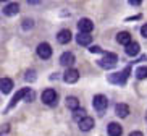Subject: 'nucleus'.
I'll list each match as a JSON object with an SVG mask.
<instances>
[{"mask_svg":"<svg viewBox=\"0 0 147 136\" xmlns=\"http://www.w3.org/2000/svg\"><path fill=\"white\" fill-rule=\"evenodd\" d=\"M128 75H129V66H126L123 71L120 73H113V75L108 76V81L110 83H115V84H125L126 79H128Z\"/></svg>","mask_w":147,"mask_h":136,"instance_id":"obj_1","label":"nucleus"},{"mask_svg":"<svg viewBox=\"0 0 147 136\" xmlns=\"http://www.w3.org/2000/svg\"><path fill=\"white\" fill-rule=\"evenodd\" d=\"M117 60H118V57L115 53H104V57L99 60V65L104 66V68H113L117 65Z\"/></svg>","mask_w":147,"mask_h":136,"instance_id":"obj_2","label":"nucleus"},{"mask_svg":"<svg viewBox=\"0 0 147 136\" xmlns=\"http://www.w3.org/2000/svg\"><path fill=\"white\" fill-rule=\"evenodd\" d=\"M57 99H58V96H57V92L53 89H45L42 92V102L47 104V106H55Z\"/></svg>","mask_w":147,"mask_h":136,"instance_id":"obj_3","label":"nucleus"},{"mask_svg":"<svg viewBox=\"0 0 147 136\" xmlns=\"http://www.w3.org/2000/svg\"><path fill=\"white\" fill-rule=\"evenodd\" d=\"M92 106H94L95 110H105L108 106V99L105 96H102V94H97L94 97V101H92Z\"/></svg>","mask_w":147,"mask_h":136,"instance_id":"obj_4","label":"nucleus"},{"mask_svg":"<svg viewBox=\"0 0 147 136\" xmlns=\"http://www.w3.org/2000/svg\"><path fill=\"white\" fill-rule=\"evenodd\" d=\"M78 29H79V32L89 34V32L94 29V24H92V21L89 20V18H81V20L78 21Z\"/></svg>","mask_w":147,"mask_h":136,"instance_id":"obj_5","label":"nucleus"},{"mask_svg":"<svg viewBox=\"0 0 147 136\" xmlns=\"http://www.w3.org/2000/svg\"><path fill=\"white\" fill-rule=\"evenodd\" d=\"M37 55L40 58H49L52 55V47L47 44V42H42V44L37 45Z\"/></svg>","mask_w":147,"mask_h":136,"instance_id":"obj_6","label":"nucleus"},{"mask_svg":"<svg viewBox=\"0 0 147 136\" xmlns=\"http://www.w3.org/2000/svg\"><path fill=\"white\" fill-rule=\"evenodd\" d=\"M63 79L66 83H76L79 79V71L74 70V68H68V70L63 73Z\"/></svg>","mask_w":147,"mask_h":136,"instance_id":"obj_7","label":"nucleus"},{"mask_svg":"<svg viewBox=\"0 0 147 136\" xmlns=\"http://www.w3.org/2000/svg\"><path fill=\"white\" fill-rule=\"evenodd\" d=\"M13 89V81L10 78H2L0 79V91L3 92V94H8L10 91Z\"/></svg>","mask_w":147,"mask_h":136,"instance_id":"obj_8","label":"nucleus"},{"mask_svg":"<svg viewBox=\"0 0 147 136\" xmlns=\"http://www.w3.org/2000/svg\"><path fill=\"white\" fill-rule=\"evenodd\" d=\"M57 41L60 42V44H68L69 41H71V31L69 29H61L57 36Z\"/></svg>","mask_w":147,"mask_h":136,"instance_id":"obj_9","label":"nucleus"},{"mask_svg":"<svg viewBox=\"0 0 147 136\" xmlns=\"http://www.w3.org/2000/svg\"><path fill=\"white\" fill-rule=\"evenodd\" d=\"M60 63L63 66H66V68H69V66L74 63V55L71 52H65L63 55L60 57Z\"/></svg>","mask_w":147,"mask_h":136,"instance_id":"obj_10","label":"nucleus"},{"mask_svg":"<svg viewBox=\"0 0 147 136\" xmlns=\"http://www.w3.org/2000/svg\"><path fill=\"white\" fill-rule=\"evenodd\" d=\"M76 42L79 45H89L92 42V36L91 34H86V32H79L76 36Z\"/></svg>","mask_w":147,"mask_h":136,"instance_id":"obj_11","label":"nucleus"},{"mask_svg":"<svg viewBox=\"0 0 147 136\" xmlns=\"http://www.w3.org/2000/svg\"><path fill=\"white\" fill-rule=\"evenodd\" d=\"M92 127H94V118H91V117H86L84 120L79 122V130L81 131H89V130H92Z\"/></svg>","mask_w":147,"mask_h":136,"instance_id":"obj_12","label":"nucleus"},{"mask_svg":"<svg viewBox=\"0 0 147 136\" xmlns=\"http://www.w3.org/2000/svg\"><path fill=\"white\" fill-rule=\"evenodd\" d=\"M115 114H117L118 117H121V118H125V117H128V114H129V107L126 106V104H117V106H115Z\"/></svg>","mask_w":147,"mask_h":136,"instance_id":"obj_13","label":"nucleus"},{"mask_svg":"<svg viewBox=\"0 0 147 136\" xmlns=\"http://www.w3.org/2000/svg\"><path fill=\"white\" fill-rule=\"evenodd\" d=\"M108 136H121V133H123V130H121V127L118 125V123L112 122L110 125H108Z\"/></svg>","mask_w":147,"mask_h":136,"instance_id":"obj_14","label":"nucleus"},{"mask_svg":"<svg viewBox=\"0 0 147 136\" xmlns=\"http://www.w3.org/2000/svg\"><path fill=\"white\" fill-rule=\"evenodd\" d=\"M18 12H20V5L18 3H8L3 8V13L7 15V16H13V15H16Z\"/></svg>","mask_w":147,"mask_h":136,"instance_id":"obj_15","label":"nucleus"},{"mask_svg":"<svg viewBox=\"0 0 147 136\" xmlns=\"http://www.w3.org/2000/svg\"><path fill=\"white\" fill-rule=\"evenodd\" d=\"M24 94H26V88L21 89V91H18L16 94H15V97L11 99V102L8 104V107H7V112H8V110L11 109V107H15V104H16V102L20 101V99H24Z\"/></svg>","mask_w":147,"mask_h":136,"instance_id":"obj_16","label":"nucleus"},{"mask_svg":"<svg viewBox=\"0 0 147 136\" xmlns=\"http://www.w3.org/2000/svg\"><path fill=\"white\" fill-rule=\"evenodd\" d=\"M117 41L123 45H128V44H131V34L126 32V31H123V32H120V34L117 36Z\"/></svg>","mask_w":147,"mask_h":136,"instance_id":"obj_17","label":"nucleus"},{"mask_svg":"<svg viewBox=\"0 0 147 136\" xmlns=\"http://www.w3.org/2000/svg\"><path fill=\"white\" fill-rule=\"evenodd\" d=\"M126 53H128L129 57H136L139 53V44L138 42H131V44L126 45Z\"/></svg>","mask_w":147,"mask_h":136,"instance_id":"obj_18","label":"nucleus"},{"mask_svg":"<svg viewBox=\"0 0 147 136\" xmlns=\"http://www.w3.org/2000/svg\"><path fill=\"white\" fill-rule=\"evenodd\" d=\"M66 107L68 109H71L74 112V110H78L79 109V101L76 99L74 96H69V97H66Z\"/></svg>","mask_w":147,"mask_h":136,"instance_id":"obj_19","label":"nucleus"},{"mask_svg":"<svg viewBox=\"0 0 147 136\" xmlns=\"http://www.w3.org/2000/svg\"><path fill=\"white\" fill-rule=\"evenodd\" d=\"M73 118L79 123L81 120L86 118V110H84V109H78V110H74V112H73Z\"/></svg>","mask_w":147,"mask_h":136,"instance_id":"obj_20","label":"nucleus"},{"mask_svg":"<svg viewBox=\"0 0 147 136\" xmlns=\"http://www.w3.org/2000/svg\"><path fill=\"white\" fill-rule=\"evenodd\" d=\"M136 78L138 79H146L147 78V66H139L136 70Z\"/></svg>","mask_w":147,"mask_h":136,"instance_id":"obj_21","label":"nucleus"},{"mask_svg":"<svg viewBox=\"0 0 147 136\" xmlns=\"http://www.w3.org/2000/svg\"><path fill=\"white\" fill-rule=\"evenodd\" d=\"M34 99V91L32 89H29V88H26V94H24V101L26 102H31Z\"/></svg>","mask_w":147,"mask_h":136,"instance_id":"obj_22","label":"nucleus"},{"mask_svg":"<svg viewBox=\"0 0 147 136\" xmlns=\"http://www.w3.org/2000/svg\"><path fill=\"white\" fill-rule=\"evenodd\" d=\"M32 26H34V21H32V20H24V23H23V29H31Z\"/></svg>","mask_w":147,"mask_h":136,"instance_id":"obj_23","label":"nucleus"},{"mask_svg":"<svg viewBox=\"0 0 147 136\" xmlns=\"http://www.w3.org/2000/svg\"><path fill=\"white\" fill-rule=\"evenodd\" d=\"M26 79H28V81H34V79H36V71H32V70H29V71H28Z\"/></svg>","mask_w":147,"mask_h":136,"instance_id":"obj_24","label":"nucleus"},{"mask_svg":"<svg viewBox=\"0 0 147 136\" xmlns=\"http://www.w3.org/2000/svg\"><path fill=\"white\" fill-rule=\"evenodd\" d=\"M89 50H91L92 53H99V52H102V49H100L99 45H94V47H89Z\"/></svg>","mask_w":147,"mask_h":136,"instance_id":"obj_25","label":"nucleus"},{"mask_svg":"<svg viewBox=\"0 0 147 136\" xmlns=\"http://www.w3.org/2000/svg\"><path fill=\"white\" fill-rule=\"evenodd\" d=\"M141 32H142L144 37H147V24H144V26L141 28Z\"/></svg>","mask_w":147,"mask_h":136,"instance_id":"obj_26","label":"nucleus"},{"mask_svg":"<svg viewBox=\"0 0 147 136\" xmlns=\"http://www.w3.org/2000/svg\"><path fill=\"white\" fill-rule=\"evenodd\" d=\"M129 5H141V0H129Z\"/></svg>","mask_w":147,"mask_h":136,"instance_id":"obj_27","label":"nucleus"},{"mask_svg":"<svg viewBox=\"0 0 147 136\" xmlns=\"http://www.w3.org/2000/svg\"><path fill=\"white\" fill-rule=\"evenodd\" d=\"M129 136H144L141 131H133V133H129Z\"/></svg>","mask_w":147,"mask_h":136,"instance_id":"obj_28","label":"nucleus"}]
</instances>
